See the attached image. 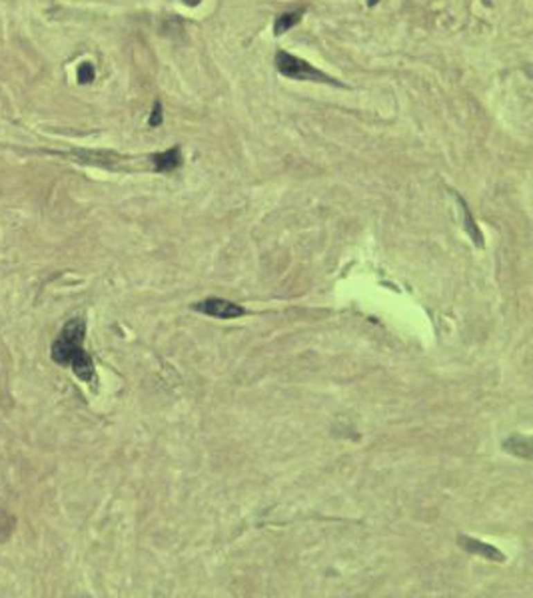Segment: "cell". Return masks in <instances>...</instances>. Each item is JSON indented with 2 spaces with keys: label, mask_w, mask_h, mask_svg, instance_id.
Masks as SVG:
<instances>
[{
  "label": "cell",
  "mask_w": 533,
  "mask_h": 598,
  "mask_svg": "<svg viewBox=\"0 0 533 598\" xmlns=\"http://www.w3.org/2000/svg\"><path fill=\"white\" fill-rule=\"evenodd\" d=\"M458 200H460V204H462V207H464V214H465V227H467V232H469V236L473 238V241H476V245L478 247H482L483 241H482V234H480V230L476 227V223H473V218H471V214H469V209H467V205H465V202L458 196Z\"/></svg>",
  "instance_id": "obj_8"
},
{
  "label": "cell",
  "mask_w": 533,
  "mask_h": 598,
  "mask_svg": "<svg viewBox=\"0 0 533 598\" xmlns=\"http://www.w3.org/2000/svg\"><path fill=\"white\" fill-rule=\"evenodd\" d=\"M460 545H462L465 550H469V552H473V554H480L483 559H489V561H496V563H503V561H505V554H503V552H499L496 547H491V545H487V543H482V541H478V539L460 536Z\"/></svg>",
  "instance_id": "obj_4"
},
{
  "label": "cell",
  "mask_w": 533,
  "mask_h": 598,
  "mask_svg": "<svg viewBox=\"0 0 533 598\" xmlns=\"http://www.w3.org/2000/svg\"><path fill=\"white\" fill-rule=\"evenodd\" d=\"M84 333H87L84 319L80 317L70 319L69 324L62 327L60 337L52 343V359L60 365H70L74 375L82 379L84 383H94L96 381L94 363L82 347Z\"/></svg>",
  "instance_id": "obj_1"
},
{
  "label": "cell",
  "mask_w": 533,
  "mask_h": 598,
  "mask_svg": "<svg viewBox=\"0 0 533 598\" xmlns=\"http://www.w3.org/2000/svg\"><path fill=\"white\" fill-rule=\"evenodd\" d=\"M150 160H152V166H154L156 171H172L182 164V152L178 146H174L166 152L154 154Z\"/></svg>",
  "instance_id": "obj_5"
},
{
  "label": "cell",
  "mask_w": 533,
  "mask_h": 598,
  "mask_svg": "<svg viewBox=\"0 0 533 598\" xmlns=\"http://www.w3.org/2000/svg\"><path fill=\"white\" fill-rule=\"evenodd\" d=\"M94 76H96V70H94V66H92L90 62H82V64L78 66V82H80V84H90V82L94 80Z\"/></svg>",
  "instance_id": "obj_9"
},
{
  "label": "cell",
  "mask_w": 533,
  "mask_h": 598,
  "mask_svg": "<svg viewBox=\"0 0 533 598\" xmlns=\"http://www.w3.org/2000/svg\"><path fill=\"white\" fill-rule=\"evenodd\" d=\"M304 15H306V8H296V10H288V12L278 15V18L274 20V35H286L290 28H293V26L302 20Z\"/></svg>",
  "instance_id": "obj_6"
},
{
  "label": "cell",
  "mask_w": 533,
  "mask_h": 598,
  "mask_svg": "<svg viewBox=\"0 0 533 598\" xmlns=\"http://www.w3.org/2000/svg\"><path fill=\"white\" fill-rule=\"evenodd\" d=\"M503 449L509 451L512 455L521 457V459H532V439H530V437L514 435V437H509V439L503 443Z\"/></svg>",
  "instance_id": "obj_7"
},
{
  "label": "cell",
  "mask_w": 533,
  "mask_h": 598,
  "mask_svg": "<svg viewBox=\"0 0 533 598\" xmlns=\"http://www.w3.org/2000/svg\"><path fill=\"white\" fill-rule=\"evenodd\" d=\"M192 309H196L204 315H210V317H216V319H238L242 315H246V309L242 306L222 299V297H208L204 301L194 303Z\"/></svg>",
  "instance_id": "obj_3"
},
{
  "label": "cell",
  "mask_w": 533,
  "mask_h": 598,
  "mask_svg": "<svg viewBox=\"0 0 533 598\" xmlns=\"http://www.w3.org/2000/svg\"><path fill=\"white\" fill-rule=\"evenodd\" d=\"M275 70L290 80H298V82H318V84H329V86H344L342 82H336L332 76H327L326 72H322L320 68H316L314 64H310L308 60L290 54L286 50H278L274 56Z\"/></svg>",
  "instance_id": "obj_2"
},
{
  "label": "cell",
  "mask_w": 533,
  "mask_h": 598,
  "mask_svg": "<svg viewBox=\"0 0 533 598\" xmlns=\"http://www.w3.org/2000/svg\"><path fill=\"white\" fill-rule=\"evenodd\" d=\"M162 120H164V114H162V104L156 100L154 108H152V112H150V118H148V126H150V128H156V126L162 124Z\"/></svg>",
  "instance_id": "obj_10"
}]
</instances>
